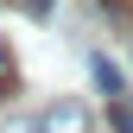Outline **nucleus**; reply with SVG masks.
Instances as JSON below:
<instances>
[{
  "label": "nucleus",
  "mask_w": 133,
  "mask_h": 133,
  "mask_svg": "<svg viewBox=\"0 0 133 133\" xmlns=\"http://www.w3.org/2000/svg\"><path fill=\"white\" fill-rule=\"evenodd\" d=\"M6 82H13V51L0 44V89H6Z\"/></svg>",
  "instance_id": "obj_5"
},
{
  "label": "nucleus",
  "mask_w": 133,
  "mask_h": 133,
  "mask_svg": "<svg viewBox=\"0 0 133 133\" xmlns=\"http://www.w3.org/2000/svg\"><path fill=\"white\" fill-rule=\"evenodd\" d=\"M102 6L114 13V19H133V0H102Z\"/></svg>",
  "instance_id": "obj_6"
},
{
  "label": "nucleus",
  "mask_w": 133,
  "mask_h": 133,
  "mask_svg": "<svg viewBox=\"0 0 133 133\" xmlns=\"http://www.w3.org/2000/svg\"><path fill=\"white\" fill-rule=\"evenodd\" d=\"M114 127L133 133V95H121V102H114Z\"/></svg>",
  "instance_id": "obj_3"
},
{
  "label": "nucleus",
  "mask_w": 133,
  "mask_h": 133,
  "mask_svg": "<svg viewBox=\"0 0 133 133\" xmlns=\"http://www.w3.org/2000/svg\"><path fill=\"white\" fill-rule=\"evenodd\" d=\"M25 133H32V127H25Z\"/></svg>",
  "instance_id": "obj_7"
},
{
  "label": "nucleus",
  "mask_w": 133,
  "mask_h": 133,
  "mask_svg": "<svg viewBox=\"0 0 133 133\" xmlns=\"http://www.w3.org/2000/svg\"><path fill=\"white\" fill-rule=\"evenodd\" d=\"M89 76H95V89H102V95H114V102H121V63H114V57H95Z\"/></svg>",
  "instance_id": "obj_2"
},
{
  "label": "nucleus",
  "mask_w": 133,
  "mask_h": 133,
  "mask_svg": "<svg viewBox=\"0 0 133 133\" xmlns=\"http://www.w3.org/2000/svg\"><path fill=\"white\" fill-rule=\"evenodd\" d=\"M19 13L25 19H51V0H19Z\"/></svg>",
  "instance_id": "obj_4"
},
{
  "label": "nucleus",
  "mask_w": 133,
  "mask_h": 133,
  "mask_svg": "<svg viewBox=\"0 0 133 133\" xmlns=\"http://www.w3.org/2000/svg\"><path fill=\"white\" fill-rule=\"evenodd\" d=\"M32 133H89V114H82L76 102H57V108L44 114V121L32 127Z\"/></svg>",
  "instance_id": "obj_1"
}]
</instances>
